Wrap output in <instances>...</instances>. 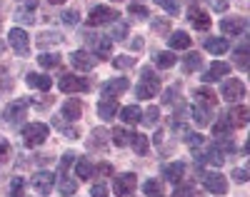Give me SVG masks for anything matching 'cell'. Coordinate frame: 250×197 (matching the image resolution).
I'll return each mask as SVG.
<instances>
[{
	"label": "cell",
	"instance_id": "cell-1",
	"mask_svg": "<svg viewBox=\"0 0 250 197\" xmlns=\"http://www.w3.org/2000/svg\"><path fill=\"white\" fill-rule=\"evenodd\" d=\"M83 40L88 42V53L98 55V60L100 58L103 60H110V55H113V40L108 35H98V33L85 30V33H83Z\"/></svg>",
	"mask_w": 250,
	"mask_h": 197
},
{
	"label": "cell",
	"instance_id": "cell-2",
	"mask_svg": "<svg viewBox=\"0 0 250 197\" xmlns=\"http://www.w3.org/2000/svg\"><path fill=\"white\" fill-rule=\"evenodd\" d=\"M158 93H160V78H158V73L150 70V68H143L140 82H138V87H135L138 100H150V98H155Z\"/></svg>",
	"mask_w": 250,
	"mask_h": 197
},
{
	"label": "cell",
	"instance_id": "cell-3",
	"mask_svg": "<svg viewBox=\"0 0 250 197\" xmlns=\"http://www.w3.org/2000/svg\"><path fill=\"white\" fill-rule=\"evenodd\" d=\"M48 138H50V127L45 122H30V125L23 127V142H25V147H38V145H43Z\"/></svg>",
	"mask_w": 250,
	"mask_h": 197
},
{
	"label": "cell",
	"instance_id": "cell-4",
	"mask_svg": "<svg viewBox=\"0 0 250 197\" xmlns=\"http://www.w3.org/2000/svg\"><path fill=\"white\" fill-rule=\"evenodd\" d=\"M118 18H120L118 10H113V8H108V5H95V8L90 10V15H88V25H90V28H98V25H113Z\"/></svg>",
	"mask_w": 250,
	"mask_h": 197
},
{
	"label": "cell",
	"instance_id": "cell-5",
	"mask_svg": "<svg viewBox=\"0 0 250 197\" xmlns=\"http://www.w3.org/2000/svg\"><path fill=\"white\" fill-rule=\"evenodd\" d=\"M30 187H33L38 195L48 197V195L53 192V187H55V175H53L50 170H40V172H35L33 177H30Z\"/></svg>",
	"mask_w": 250,
	"mask_h": 197
},
{
	"label": "cell",
	"instance_id": "cell-6",
	"mask_svg": "<svg viewBox=\"0 0 250 197\" xmlns=\"http://www.w3.org/2000/svg\"><path fill=\"white\" fill-rule=\"evenodd\" d=\"M220 95L228 100V102H233V105H238L243 98H245V85H243V80H238V78H230V80H225L223 85H220Z\"/></svg>",
	"mask_w": 250,
	"mask_h": 197
},
{
	"label": "cell",
	"instance_id": "cell-7",
	"mask_svg": "<svg viewBox=\"0 0 250 197\" xmlns=\"http://www.w3.org/2000/svg\"><path fill=\"white\" fill-rule=\"evenodd\" d=\"M28 105H30V100H13L5 107V113H3L5 122L8 125H20V122H23V118H28Z\"/></svg>",
	"mask_w": 250,
	"mask_h": 197
},
{
	"label": "cell",
	"instance_id": "cell-8",
	"mask_svg": "<svg viewBox=\"0 0 250 197\" xmlns=\"http://www.w3.org/2000/svg\"><path fill=\"white\" fill-rule=\"evenodd\" d=\"M135 187H138V177L133 172H123V175H118V177L113 180V192L118 197H130L135 192Z\"/></svg>",
	"mask_w": 250,
	"mask_h": 197
},
{
	"label": "cell",
	"instance_id": "cell-9",
	"mask_svg": "<svg viewBox=\"0 0 250 197\" xmlns=\"http://www.w3.org/2000/svg\"><path fill=\"white\" fill-rule=\"evenodd\" d=\"M60 90H62V93H88V90H90V80L68 73V75L60 78Z\"/></svg>",
	"mask_w": 250,
	"mask_h": 197
},
{
	"label": "cell",
	"instance_id": "cell-10",
	"mask_svg": "<svg viewBox=\"0 0 250 197\" xmlns=\"http://www.w3.org/2000/svg\"><path fill=\"white\" fill-rule=\"evenodd\" d=\"M220 30L223 35H230V38H238L248 30V18H240V15H233V18H223L220 20Z\"/></svg>",
	"mask_w": 250,
	"mask_h": 197
},
{
	"label": "cell",
	"instance_id": "cell-11",
	"mask_svg": "<svg viewBox=\"0 0 250 197\" xmlns=\"http://www.w3.org/2000/svg\"><path fill=\"white\" fill-rule=\"evenodd\" d=\"M8 42H10V48L18 53V55H25L30 50V38L23 28H10L8 33Z\"/></svg>",
	"mask_w": 250,
	"mask_h": 197
},
{
	"label": "cell",
	"instance_id": "cell-12",
	"mask_svg": "<svg viewBox=\"0 0 250 197\" xmlns=\"http://www.w3.org/2000/svg\"><path fill=\"white\" fill-rule=\"evenodd\" d=\"M203 185L208 192H213V195H225L228 192V180H225V175L220 172H205L203 175Z\"/></svg>",
	"mask_w": 250,
	"mask_h": 197
},
{
	"label": "cell",
	"instance_id": "cell-13",
	"mask_svg": "<svg viewBox=\"0 0 250 197\" xmlns=\"http://www.w3.org/2000/svg\"><path fill=\"white\" fill-rule=\"evenodd\" d=\"M130 87V80L128 78H113V80H108V82H103V87H100V95L103 98H118L120 93H125Z\"/></svg>",
	"mask_w": 250,
	"mask_h": 197
},
{
	"label": "cell",
	"instance_id": "cell-14",
	"mask_svg": "<svg viewBox=\"0 0 250 197\" xmlns=\"http://www.w3.org/2000/svg\"><path fill=\"white\" fill-rule=\"evenodd\" d=\"M70 65H73V68H78V70L90 73L95 65H98V58L93 53H88V50H75V53H70Z\"/></svg>",
	"mask_w": 250,
	"mask_h": 197
},
{
	"label": "cell",
	"instance_id": "cell-15",
	"mask_svg": "<svg viewBox=\"0 0 250 197\" xmlns=\"http://www.w3.org/2000/svg\"><path fill=\"white\" fill-rule=\"evenodd\" d=\"M228 75H230V65L223 62V60H215V62H210V68L203 73V82H218Z\"/></svg>",
	"mask_w": 250,
	"mask_h": 197
},
{
	"label": "cell",
	"instance_id": "cell-16",
	"mask_svg": "<svg viewBox=\"0 0 250 197\" xmlns=\"http://www.w3.org/2000/svg\"><path fill=\"white\" fill-rule=\"evenodd\" d=\"M225 120L230 122V127H245L250 122V110L245 105H230V110H228Z\"/></svg>",
	"mask_w": 250,
	"mask_h": 197
},
{
	"label": "cell",
	"instance_id": "cell-17",
	"mask_svg": "<svg viewBox=\"0 0 250 197\" xmlns=\"http://www.w3.org/2000/svg\"><path fill=\"white\" fill-rule=\"evenodd\" d=\"M185 170L188 165L185 162H170V165H163V177L173 182V185H180V180L185 177Z\"/></svg>",
	"mask_w": 250,
	"mask_h": 197
},
{
	"label": "cell",
	"instance_id": "cell-18",
	"mask_svg": "<svg viewBox=\"0 0 250 197\" xmlns=\"http://www.w3.org/2000/svg\"><path fill=\"white\" fill-rule=\"evenodd\" d=\"M195 95V105H200V107H208V110H215V105H218V95L210 90V87H198V90L193 93Z\"/></svg>",
	"mask_w": 250,
	"mask_h": 197
},
{
	"label": "cell",
	"instance_id": "cell-19",
	"mask_svg": "<svg viewBox=\"0 0 250 197\" xmlns=\"http://www.w3.org/2000/svg\"><path fill=\"white\" fill-rule=\"evenodd\" d=\"M188 20L195 25V30H208L210 28V15H208L203 8H198V5H190V10H188Z\"/></svg>",
	"mask_w": 250,
	"mask_h": 197
},
{
	"label": "cell",
	"instance_id": "cell-20",
	"mask_svg": "<svg viewBox=\"0 0 250 197\" xmlns=\"http://www.w3.org/2000/svg\"><path fill=\"white\" fill-rule=\"evenodd\" d=\"M80 113H83V105H80V100H78V98H70V100L62 102L60 118H62V120H68V122H75V120L80 118Z\"/></svg>",
	"mask_w": 250,
	"mask_h": 197
},
{
	"label": "cell",
	"instance_id": "cell-21",
	"mask_svg": "<svg viewBox=\"0 0 250 197\" xmlns=\"http://www.w3.org/2000/svg\"><path fill=\"white\" fill-rule=\"evenodd\" d=\"M118 110H120V105H118V100H113V98H103V100L98 102V118H100V120H113V118L118 115Z\"/></svg>",
	"mask_w": 250,
	"mask_h": 197
},
{
	"label": "cell",
	"instance_id": "cell-22",
	"mask_svg": "<svg viewBox=\"0 0 250 197\" xmlns=\"http://www.w3.org/2000/svg\"><path fill=\"white\" fill-rule=\"evenodd\" d=\"M190 35H188L185 30H173V33H168V45H170V50H188L190 48Z\"/></svg>",
	"mask_w": 250,
	"mask_h": 197
},
{
	"label": "cell",
	"instance_id": "cell-23",
	"mask_svg": "<svg viewBox=\"0 0 250 197\" xmlns=\"http://www.w3.org/2000/svg\"><path fill=\"white\" fill-rule=\"evenodd\" d=\"M203 45H205V50L208 53H213V55H223V53H228V50H230V40H228V38H205V42H203Z\"/></svg>",
	"mask_w": 250,
	"mask_h": 197
},
{
	"label": "cell",
	"instance_id": "cell-24",
	"mask_svg": "<svg viewBox=\"0 0 250 197\" xmlns=\"http://www.w3.org/2000/svg\"><path fill=\"white\" fill-rule=\"evenodd\" d=\"M25 82H28V87H35V90H50L53 78L50 75H43V73H28L25 75Z\"/></svg>",
	"mask_w": 250,
	"mask_h": 197
},
{
	"label": "cell",
	"instance_id": "cell-25",
	"mask_svg": "<svg viewBox=\"0 0 250 197\" xmlns=\"http://www.w3.org/2000/svg\"><path fill=\"white\" fill-rule=\"evenodd\" d=\"M108 142H110V133H108V130L95 127L90 133V140H88V150H103Z\"/></svg>",
	"mask_w": 250,
	"mask_h": 197
},
{
	"label": "cell",
	"instance_id": "cell-26",
	"mask_svg": "<svg viewBox=\"0 0 250 197\" xmlns=\"http://www.w3.org/2000/svg\"><path fill=\"white\" fill-rule=\"evenodd\" d=\"M195 158H198V162H208V165H215V167H220L225 162V155H220L213 145L208 147L205 152H195Z\"/></svg>",
	"mask_w": 250,
	"mask_h": 197
},
{
	"label": "cell",
	"instance_id": "cell-27",
	"mask_svg": "<svg viewBox=\"0 0 250 197\" xmlns=\"http://www.w3.org/2000/svg\"><path fill=\"white\" fill-rule=\"evenodd\" d=\"M120 120L125 122V125H138L140 122V115H143V110L138 105H128V107H120Z\"/></svg>",
	"mask_w": 250,
	"mask_h": 197
},
{
	"label": "cell",
	"instance_id": "cell-28",
	"mask_svg": "<svg viewBox=\"0 0 250 197\" xmlns=\"http://www.w3.org/2000/svg\"><path fill=\"white\" fill-rule=\"evenodd\" d=\"M210 113L213 110H208V107H200V105H193V110H190V115H193V122L198 125V127H208L210 125Z\"/></svg>",
	"mask_w": 250,
	"mask_h": 197
},
{
	"label": "cell",
	"instance_id": "cell-29",
	"mask_svg": "<svg viewBox=\"0 0 250 197\" xmlns=\"http://www.w3.org/2000/svg\"><path fill=\"white\" fill-rule=\"evenodd\" d=\"M143 192L145 197H165V190H163V182L158 177H150L143 182Z\"/></svg>",
	"mask_w": 250,
	"mask_h": 197
},
{
	"label": "cell",
	"instance_id": "cell-30",
	"mask_svg": "<svg viewBox=\"0 0 250 197\" xmlns=\"http://www.w3.org/2000/svg\"><path fill=\"white\" fill-rule=\"evenodd\" d=\"M175 62H178V58H175V53H173V50H163V53H158V55H155V65H158L160 70H170Z\"/></svg>",
	"mask_w": 250,
	"mask_h": 197
},
{
	"label": "cell",
	"instance_id": "cell-31",
	"mask_svg": "<svg viewBox=\"0 0 250 197\" xmlns=\"http://www.w3.org/2000/svg\"><path fill=\"white\" fill-rule=\"evenodd\" d=\"M130 145H133V150L138 152V155H145L148 152V147H150V140L145 138V135H140V133H130V140H128Z\"/></svg>",
	"mask_w": 250,
	"mask_h": 197
},
{
	"label": "cell",
	"instance_id": "cell-32",
	"mask_svg": "<svg viewBox=\"0 0 250 197\" xmlns=\"http://www.w3.org/2000/svg\"><path fill=\"white\" fill-rule=\"evenodd\" d=\"M58 42H62V35L58 33V30H45V33H40L38 35V45L40 48H48V45H58Z\"/></svg>",
	"mask_w": 250,
	"mask_h": 197
},
{
	"label": "cell",
	"instance_id": "cell-33",
	"mask_svg": "<svg viewBox=\"0 0 250 197\" xmlns=\"http://www.w3.org/2000/svg\"><path fill=\"white\" fill-rule=\"evenodd\" d=\"M90 175H93V165H90V160H88V158H80V160L75 162V177H80V180H90Z\"/></svg>",
	"mask_w": 250,
	"mask_h": 197
},
{
	"label": "cell",
	"instance_id": "cell-34",
	"mask_svg": "<svg viewBox=\"0 0 250 197\" xmlns=\"http://www.w3.org/2000/svg\"><path fill=\"white\" fill-rule=\"evenodd\" d=\"M183 68H185V73L200 70V68H203V58H200L198 53H188V55L183 58Z\"/></svg>",
	"mask_w": 250,
	"mask_h": 197
},
{
	"label": "cell",
	"instance_id": "cell-35",
	"mask_svg": "<svg viewBox=\"0 0 250 197\" xmlns=\"http://www.w3.org/2000/svg\"><path fill=\"white\" fill-rule=\"evenodd\" d=\"M158 120H160V110H158L155 105H150L148 110H145V113L140 115V122H143L145 127H155V125H158Z\"/></svg>",
	"mask_w": 250,
	"mask_h": 197
},
{
	"label": "cell",
	"instance_id": "cell-36",
	"mask_svg": "<svg viewBox=\"0 0 250 197\" xmlns=\"http://www.w3.org/2000/svg\"><path fill=\"white\" fill-rule=\"evenodd\" d=\"M155 5H160L170 18H175L180 13V0H155Z\"/></svg>",
	"mask_w": 250,
	"mask_h": 197
},
{
	"label": "cell",
	"instance_id": "cell-37",
	"mask_svg": "<svg viewBox=\"0 0 250 197\" xmlns=\"http://www.w3.org/2000/svg\"><path fill=\"white\" fill-rule=\"evenodd\" d=\"M38 62L50 70V68H58V65H60V55L58 53H43V55L38 58Z\"/></svg>",
	"mask_w": 250,
	"mask_h": 197
},
{
	"label": "cell",
	"instance_id": "cell-38",
	"mask_svg": "<svg viewBox=\"0 0 250 197\" xmlns=\"http://www.w3.org/2000/svg\"><path fill=\"white\" fill-rule=\"evenodd\" d=\"M58 190H60V195H62V197H70V195H75V192H78V182H75V180H70V177H62Z\"/></svg>",
	"mask_w": 250,
	"mask_h": 197
},
{
	"label": "cell",
	"instance_id": "cell-39",
	"mask_svg": "<svg viewBox=\"0 0 250 197\" xmlns=\"http://www.w3.org/2000/svg\"><path fill=\"white\" fill-rule=\"evenodd\" d=\"M23 190H25V180L23 177H13L10 187H8V197H23Z\"/></svg>",
	"mask_w": 250,
	"mask_h": 197
},
{
	"label": "cell",
	"instance_id": "cell-40",
	"mask_svg": "<svg viewBox=\"0 0 250 197\" xmlns=\"http://www.w3.org/2000/svg\"><path fill=\"white\" fill-rule=\"evenodd\" d=\"M110 138H113V142L118 147H125V145H128V140H130V133H128V130H123V127H115L113 133H110Z\"/></svg>",
	"mask_w": 250,
	"mask_h": 197
},
{
	"label": "cell",
	"instance_id": "cell-41",
	"mask_svg": "<svg viewBox=\"0 0 250 197\" xmlns=\"http://www.w3.org/2000/svg\"><path fill=\"white\" fill-rule=\"evenodd\" d=\"M230 130H233L230 122L223 118V120H218V122L213 125V135H215V138H228V135H230Z\"/></svg>",
	"mask_w": 250,
	"mask_h": 197
},
{
	"label": "cell",
	"instance_id": "cell-42",
	"mask_svg": "<svg viewBox=\"0 0 250 197\" xmlns=\"http://www.w3.org/2000/svg\"><path fill=\"white\" fill-rule=\"evenodd\" d=\"M113 65L118 70H128V68L135 65V58L133 55H118V58H113Z\"/></svg>",
	"mask_w": 250,
	"mask_h": 197
},
{
	"label": "cell",
	"instance_id": "cell-43",
	"mask_svg": "<svg viewBox=\"0 0 250 197\" xmlns=\"http://www.w3.org/2000/svg\"><path fill=\"white\" fill-rule=\"evenodd\" d=\"M128 15H130V18H138V20L150 18V13H148V8H145V5H130V8H128Z\"/></svg>",
	"mask_w": 250,
	"mask_h": 197
},
{
	"label": "cell",
	"instance_id": "cell-44",
	"mask_svg": "<svg viewBox=\"0 0 250 197\" xmlns=\"http://www.w3.org/2000/svg\"><path fill=\"white\" fill-rule=\"evenodd\" d=\"M60 20H62V23H65V25H78V20H80V13L78 10H65V13H62L60 15Z\"/></svg>",
	"mask_w": 250,
	"mask_h": 197
},
{
	"label": "cell",
	"instance_id": "cell-45",
	"mask_svg": "<svg viewBox=\"0 0 250 197\" xmlns=\"http://www.w3.org/2000/svg\"><path fill=\"white\" fill-rule=\"evenodd\" d=\"M93 175H98V177H110V175H113V165L110 162H100L98 167H93Z\"/></svg>",
	"mask_w": 250,
	"mask_h": 197
},
{
	"label": "cell",
	"instance_id": "cell-46",
	"mask_svg": "<svg viewBox=\"0 0 250 197\" xmlns=\"http://www.w3.org/2000/svg\"><path fill=\"white\" fill-rule=\"evenodd\" d=\"M235 58H238V68H243V70H245V68H248V42L235 50Z\"/></svg>",
	"mask_w": 250,
	"mask_h": 197
},
{
	"label": "cell",
	"instance_id": "cell-47",
	"mask_svg": "<svg viewBox=\"0 0 250 197\" xmlns=\"http://www.w3.org/2000/svg\"><path fill=\"white\" fill-rule=\"evenodd\" d=\"M15 20H18V23H33V10H28V8H20L18 13H15Z\"/></svg>",
	"mask_w": 250,
	"mask_h": 197
},
{
	"label": "cell",
	"instance_id": "cell-48",
	"mask_svg": "<svg viewBox=\"0 0 250 197\" xmlns=\"http://www.w3.org/2000/svg\"><path fill=\"white\" fill-rule=\"evenodd\" d=\"M185 142L190 145V147H200V145H203V135H198V133H185Z\"/></svg>",
	"mask_w": 250,
	"mask_h": 197
},
{
	"label": "cell",
	"instance_id": "cell-49",
	"mask_svg": "<svg viewBox=\"0 0 250 197\" xmlns=\"http://www.w3.org/2000/svg\"><path fill=\"white\" fill-rule=\"evenodd\" d=\"M125 33H128V25H123V23H118V20H115V28H113V35H108V38L123 40V38H125Z\"/></svg>",
	"mask_w": 250,
	"mask_h": 197
},
{
	"label": "cell",
	"instance_id": "cell-50",
	"mask_svg": "<svg viewBox=\"0 0 250 197\" xmlns=\"http://www.w3.org/2000/svg\"><path fill=\"white\" fill-rule=\"evenodd\" d=\"M75 158H78L75 152H65V155L60 158V172H65V170H68V165H70V162H75Z\"/></svg>",
	"mask_w": 250,
	"mask_h": 197
},
{
	"label": "cell",
	"instance_id": "cell-51",
	"mask_svg": "<svg viewBox=\"0 0 250 197\" xmlns=\"http://www.w3.org/2000/svg\"><path fill=\"white\" fill-rule=\"evenodd\" d=\"M175 197H195L193 185H180V187L175 190Z\"/></svg>",
	"mask_w": 250,
	"mask_h": 197
},
{
	"label": "cell",
	"instance_id": "cell-52",
	"mask_svg": "<svg viewBox=\"0 0 250 197\" xmlns=\"http://www.w3.org/2000/svg\"><path fill=\"white\" fill-rule=\"evenodd\" d=\"M175 93H178V87H168V90L163 93V105H170L175 100Z\"/></svg>",
	"mask_w": 250,
	"mask_h": 197
},
{
	"label": "cell",
	"instance_id": "cell-53",
	"mask_svg": "<svg viewBox=\"0 0 250 197\" xmlns=\"http://www.w3.org/2000/svg\"><path fill=\"white\" fill-rule=\"evenodd\" d=\"M90 197H108L105 185H93V187H90Z\"/></svg>",
	"mask_w": 250,
	"mask_h": 197
},
{
	"label": "cell",
	"instance_id": "cell-54",
	"mask_svg": "<svg viewBox=\"0 0 250 197\" xmlns=\"http://www.w3.org/2000/svg\"><path fill=\"white\" fill-rule=\"evenodd\" d=\"M168 20L170 18H165V20H153V30H158V33H165V30H168Z\"/></svg>",
	"mask_w": 250,
	"mask_h": 197
},
{
	"label": "cell",
	"instance_id": "cell-55",
	"mask_svg": "<svg viewBox=\"0 0 250 197\" xmlns=\"http://www.w3.org/2000/svg\"><path fill=\"white\" fill-rule=\"evenodd\" d=\"M230 177H233L235 182H248V172L238 167V170H233V175H230Z\"/></svg>",
	"mask_w": 250,
	"mask_h": 197
},
{
	"label": "cell",
	"instance_id": "cell-56",
	"mask_svg": "<svg viewBox=\"0 0 250 197\" xmlns=\"http://www.w3.org/2000/svg\"><path fill=\"white\" fill-rule=\"evenodd\" d=\"M8 152H10V142L0 135V155H8Z\"/></svg>",
	"mask_w": 250,
	"mask_h": 197
},
{
	"label": "cell",
	"instance_id": "cell-57",
	"mask_svg": "<svg viewBox=\"0 0 250 197\" xmlns=\"http://www.w3.org/2000/svg\"><path fill=\"white\" fill-rule=\"evenodd\" d=\"M20 3H23L28 10H33V8H38V3H40V0H20Z\"/></svg>",
	"mask_w": 250,
	"mask_h": 197
},
{
	"label": "cell",
	"instance_id": "cell-58",
	"mask_svg": "<svg viewBox=\"0 0 250 197\" xmlns=\"http://www.w3.org/2000/svg\"><path fill=\"white\" fill-rule=\"evenodd\" d=\"M140 48H143V40L135 38V40H133V50H140Z\"/></svg>",
	"mask_w": 250,
	"mask_h": 197
},
{
	"label": "cell",
	"instance_id": "cell-59",
	"mask_svg": "<svg viewBox=\"0 0 250 197\" xmlns=\"http://www.w3.org/2000/svg\"><path fill=\"white\" fill-rule=\"evenodd\" d=\"M225 8V0H215V10H223Z\"/></svg>",
	"mask_w": 250,
	"mask_h": 197
},
{
	"label": "cell",
	"instance_id": "cell-60",
	"mask_svg": "<svg viewBox=\"0 0 250 197\" xmlns=\"http://www.w3.org/2000/svg\"><path fill=\"white\" fill-rule=\"evenodd\" d=\"M65 0H50V5H62Z\"/></svg>",
	"mask_w": 250,
	"mask_h": 197
},
{
	"label": "cell",
	"instance_id": "cell-61",
	"mask_svg": "<svg viewBox=\"0 0 250 197\" xmlns=\"http://www.w3.org/2000/svg\"><path fill=\"white\" fill-rule=\"evenodd\" d=\"M115 3H118V0H115Z\"/></svg>",
	"mask_w": 250,
	"mask_h": 197
}]
</instances>
